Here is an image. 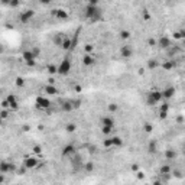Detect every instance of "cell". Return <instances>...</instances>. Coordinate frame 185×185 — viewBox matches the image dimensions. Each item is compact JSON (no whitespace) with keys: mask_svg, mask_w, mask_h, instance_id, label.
Masks as SVG:
<instances>
[{"mask_svg":"<svg viewBox=\"0 0 185 185\" xmlns=\"http://www.w3.org/2000/svg\"><path fill=\"white\" fill-rule=\"evenodd\" d=\"M22 59L25 61V64L28 67H35L36 65V58L33 57V54L30 49H26V51H23L22 52Z\"/></svg>","mask_w":185,"mask_h":185,"instance_id":"11","label":"cell"},{"mask_svg":"<svg viewBox=\"0 0 185 185\" xmlns=\"http://www.w3.org/2000/svg\"><path fill=\"white\" fill-rule=\"evenodd\" d=\"M54 18H57L58 20H65L68 19V12L65 10V9H55V10L52 12Z\"/></svg>","mask_w":185,"mask_h":185,"instance_id":"17","label":"cell"},{"mask_svg":"<svg viewBox=\"0 0 185 185\" xmlns=\"http://www.w3.org/2000/svg\"><path fill=\"white\" fill-rule=\"evenodd\" d=\"M4 100H6L9 104V110H13V111H15V110L19 109V101H18V97H16L15 94H9Z\"/></svg>","mask_w":185,"mask_h":185,"instance_id":"15","label":"cell"},{"mask_svg":"<svg viewBox=\"0 0 185 185\" xmlns=\"http://www.w3.org/2000/svg\"><path fill=\"white\" fill-rule=\"evenodd\" d=\"M110 142H111V147H121L123 146V139L120 136H111L110 137Z\"/></svg>","mask_w":185,"mask_h":185,"instance_id":"23","label":"cell"},{"mask_svg":"<svg viewBox=\"0 0 185 185\" xmlns=\"http://www.w3.org/2000/svg\"><path fill=\"white\" fill-rule=\"evenodd\" d=\"M168 113H169V104L168 103H162L161 107H159V119L165 120L166 117H168Z\"/></svg>","mask_w":185,"mask_h":185,"instance_id":"20","label":"cell"},{"mask_svg":"<svg viewBox=\"0 0 185 185\" xmlns=\"http://www.w3.org/2000/svg\"><path fill=\"white\" fill-rule=\"evenodd\" d=\"M78 106H80V100H64L61 103V109L65 113H71L72 110L77 109Z\"/></svg>","mask_w":185,"mask_h":185,"instance_id":"9","label":"cell"},{"mask_svg":"<svg viewBox=\"0 0 185 185\" xmlns=\"http://www.w3.org/2000/svg\"><path fill=\"white\" fill-rule=\"evenodd\" d=\"M30 51H32V54H33L35 58H38L39 55H41V49H39V48H32Z\"/></svg>","mask_w":185,"mask_h":185,"instance_id":"41","label":"cell"},{"mask_svg":"<svg viewBox=\"0 0 185 185\" xmlns=\"http://www.w3.org/2000/svg\"><path fill=\"white\" fill-rule=\"evenodd\" d=\"M2 123H3V120H2V119H0V125H2Z\"/></svg>","mask_w":185,"mask_h":185,"instance_id":"50","label":"cell"},{"mask_svg":"<svg viewBox=\"0 0 185 185\" xmlns=\"http://www.w3.org/2000/svg\"><path fill=\"white\" fill-rule=\"evenodd\" d=\"M116 127V120L111 116H103L101 117V132L104 135H110Z\"/></svg>","mask_w":185,"mask_h":185,"instance_id":"4","label":"cell"},{"mask_svg":"<svg viewBox=\"0 0 185 185\" xmlns=\"http://www.w3.org/2000/svg\"><path fill=\"white\" fill-rule=\"evenodd\" d=\"M84 49H85V54H93V52H94V45H91V44H85V45H84Z\"/></svg>","mask_w":185,"mask_h":185,"instance_id":"33","label":"cell"},{"mask_svg":"<svg viewBox=\"0 0 185 185\" xmlns=\"http://www.w3.org/2000/svg\"><path fill=\"white\" fill-rule=\"evenodd\" d=\"M46 71H48V74H51V75H55V74H57V65H48V67H46Z\"/></svg>","mask_w":185,"mask_h":185,"instance_id":"29","label":"cell"},{"mask_svg":"<svg viewBox=\"0 0 185 185\" xmlns=\"http://www.w3.org/2000/svg\"><path fill=\"white\" fill-rule=\"evenodd\" d=\"M147 152L152 153V155H155L156 152H158V145H156L155 140H151V142H149V145H147Z\"/></svg>","mask_w":185,"mask_h":185,"instance_id":"24","label":"cell"},{"mask_svg":"<svg viewBox=\"0 0 185 185\" xmlns=\"http://www.w3.org/2000/svg\"><path fill=\"white\" fill-rule=\"evenodd\" d=\"M3 185H4V184H3Z\"/></svg>","mask_w":185,"mask_h":185,"instance_id":"51","label":"cell"},{"mask_svg":"<svg viewBox=\"0 0 185 185\" xmlns=\"http://www.w3.org/2000/svg\"><path fill=\"white\" fill-rule=\"evenodd\" d=\"M119 54H120L121 58H125V59H129V58L133 57V48L129 44H126V45L120 46V51H119Z\"/></svg>","mask_w":185,"mask_h":185,"instance_id":"14","label":"cell"},{"mask_svg":"<svg viewBox=\"0 0 185 185\" xmlns=\"http://www.w3.org/2000/svg\"><path fill=\"white\" fill-rule=\"evenodd\" d=\"M156 46H158L159 49L168 51V49L172 46V39H171L169 36H166V35H162V36H159L158 41H156Z\"/></svg>","mask_w":185,"mask_h":185,"instance_id":"10","label":"cell"},{"mask_svg":"<svg viewBox=\"0 0 185 185\" xmlns=\"http://www.w3.org/2000/svg\"><path fill=\"white\" fill-rule=\"evenodd\" d=\"M64 38H65V35L64 33H57L55 36H54V44L55 45H58V46H61V44H62V41H64Z\"/></svg>","mask_w":185,"mask_h":185,"instance_id":"26","label":"cell"},{"mask_svg":"<svg viewBox=\"0 0 185 185\" xmlns=\"http://www.w3.org/2000/svg\"><path fill=\"white\" fill-rule=\"evenodd\" d=\"M137 178H140V179H143V178H145L143 172H140V171H137Z\"/></svg>","mask_w":185,"mask_h":185,"instance_id":"46","label":"cell"},{"mask_svg":"<svg viewBox=\"0 0 185 185\" xmlns=\"http://www.w3.org/2000/svg\"><path fill=\"white\" fill-rule=\"evenodd\" d=\"M32 151H33V155H39V153H42V147L36 145V146L32 147Z\"/></svg>","mask_w":185,"mask_h":185,"instance_id":"39","label":"cell"},{"mask_svg":"<svg viewBox=\"0 0 185 185\" xmlns=\"http://www.w3.org/2000/svg\"><path fill=\"white\" fill-rule=\"evenodd\" d=\"M39 163H41V161L36 155H29L23 158V168L25 169H35L39 166Z\"/></svg>","mask_w":185,"mask_h":185,"instance_id":"7","label":"cell"},{"mask_svg":"<svg viewBox=\"0 0 185 185\" xmlns=\"http://www.w3.org/2000/svg\"><path fill=\"white\" fill-rule=\"evenodd\" d=\"M81 61H83L84 67H93V65L95 64V58L93 54H84V57Z\"/></svg>","mask_w":185,"mask_h":185,"instance_id":"16","label":"cell"},{"mask_svg":"<svg viewBox=\"0 0 185 185\" xmlns=\"http://www.w3.org/2000/svg\"><path fill=\"white\" fill-rule=\"evenodd\" d=\"M71 68H72V62H71V58L69 55H65L61 62L57 65V74L61 77H67L71 72Z\"/></svg>","mask_w":185,"mask_h":185,"instance_id":"2","label":"cell"},{"mask_svg":"<svg viewBox=\"0 0 185 185\" xmlns=\"http://www.w3.org/2000/svg\"><path fill=\"white\" fill-rule=\"evenodd\" d=\"M174 95H175V87H174V85H168V87H165L162 90L163 100H169V98H172Z\"/></svg>","mask_w":185,"mask_h":185,"instance_id":"18","label":"cell"},{"mask_svg":"<svg viewBox=\"0 0 185 185\" xmlns=\"http://www.w3.org/2000/svg\"><path fill=\"white\" fill-rule=\"evenodd\" d=\"M44 93L46 95H57L59 93V88L57 85H54V84H46L45 87H44Z\"/></svg>","mask_w":185,"mask_h":185,"instance_id":"19","label":"cell"},{"mask_svg":"<svg viewBox=\"0 0 185 185\" xmlns=\"http://www.w3.org/2000/svg\"><path fill=\"white\" fill-rule=\"evenodd\" d=\"M152 130H153V127H152V125H149V123H146V125H145V132L151 133Z\"/></svg>","mask_w":185,"mask_h":185,"instance_id":"44","label":"cell"},{"mask_svg":"<svg viewBox=\"0 0 185 185\" xmlns=\"http://www.w3.org/2000/svg\"><path fill=\"white\" fill-rule=\"evenodd\" d=\"M84 16H85V19H88L93 23L101 22L104 19V13H103L101 8L98 6L97 2H93V0L84 6Z\"/></svg>","mask_w":185,"mask_h":185,"instance_id":"1","label":"cell"},{"mask_svg":"<svg viewBox=\"0 0 185 185\" xmlns=\"http://www.w3.org/2000/svg\"><path fill=\"white\" fill-rule=\"evenodd\" d=\"M15 84H16V87H23V85H25V80H23L22 77H16Z\"/></svg>","mask_w":185,"mask_h":185,"instance_id":"35","label":"cell"},{"mask_svg":"<svg viewBox=\"0 0 185 185\" xmlns=\"http://www.w3.org/2000/svg\"><path fill=\"white\" fill-rule=\"evenodd\" d=\"M18 172V166L12 161H0V174L8 175V174H16Z\"/></svg>","mask_w":185,"mask_h":185,"instance_id":"6","label":"cell"},{"mask_svg":"<svg viewBox=\"0 0 185 185\" xmlns=\"http://www.w3.org/2000/svg\"><path fill=\"white\" fill-rule=\"evenodd\" d=\"M162 100H163L162 90H159V88H152L146 95V104L147 106H156V104H159Z\"/></svg>","mask_w":185,"mask_h":185,"instance_id":"3","label":"cell"},{"mask_svg":"<svg viewBox=\"0 0 185 185\" xmlns=\"http://www.w3.org/2000/svg\"><path fill=\"white\" fill-rule=\"evenodd\" d=\"M35 106L39 110H46L51 107V100L46 95H38V97L35 98Z\"/></svg>","mask_w":185,"mask_h":185,"instance_id":"8","label":"cell"},{"mask_svg":"<svg viewBox=\"0 0 185 185\" xmlns=\"http://www.w3.org/2000/svg\"><path fill=\"white\" fill-rule=\"evenodd\" d=\"M171 174L174 175L175 178H178V179H181V178H182V171H181V169H174V171H171Z\"/></svg>","mask_w":185,"mask_h":185,"instance_id":"36","label":"cell"},{"mask_svg":"<svg viewBox=\"0 0 185 185\" xmlns=\"http://www.w3.org/2000/svg\"><path fill=\"white\" fill-rule=\"evenodd\" d=\"M83 169L85 171L87 174H91V172L95 169V165L93 162H84V168H83Z\"/></svg>","mask_w":185,"mask_h":185,"instance_id":"27","label":"cell"},{"mask_svg":"<svg viewBox=\"0 0 185 185\" xmlns=\"http://www.w3.org/2000/svg\"><path fill=\"white\" fill-rule=\"evenodd\" d=\"M161 174H163V175H168V174H171V166L169 165H163V166H161Z\"/></svg>","mask_w":185,"mask_h":185,"instance_id":"28","label":"cell"},{"mask_svg":"<svg viewBox=\"0 0 185 185\" xmlns=\"http://www.w3.org/2000/svg\"><path fill=\"white\" fill-rule=\"evenodd\" d=\"M3 184H4V175L0 174V185H3Z\"/></svg>","mask_w":185,"mask_h":185,"instance_id":"47","label":"cell"},{"mask_svg":"<svg viewBox=\"0 0 185 185\" xmlns=\"http://www.w3.org/2000/svg\"><path fill=\"white\" fill-rule=\"evenodd\" d=\"M147 42H149V45H156V42L153 41V39H149V41H147Z\"/></svg>","mask_w":185,"mask_h":185,"instance_id":"49","label":"cell"},{"mask_svg":"<svg viewBox=\"0 0 185 185\" xmlns=\"http://www.w3.org/2000/svg\"><path fill=\"white\" fill-rule=\"evenodd\" d=\"M161 65H162V69H165V71H171V69H174L175 67H177V62H175L172 58H168V59H165Z\"/></svg>","mask_w":185,"mask_h":185,"instance_id":"21","label":"cell"},{"mask_svg":"<svg viewBox=\"0 0 185 185\" xmlns=\"http://www.w3.org/2000/svg\"><path fill=\"white\" fill-rule=\"evenodd\" d=\"M177 158V152L174 149H166L165 151V159L166 161H174Z\"/></svg>","mask_w":185,"mask_h":185,"instance_id":"25","label":"cell"},{"mask_svg":"<svg viewBox=\"0 0 185 185\" xmlns=\"http://www.w3.org/2000/svg\"><path fill=\"white\" fill-rule=\"evenodd\" d=\"M9 6H10V8H18V6H19V2H10V3H8Z\"/></svg>","mask_w":185,"mask_h":185,"instance_id":"45","label":"cell"},{"mask_svg":"<svg viewBox=\"0 0 185 185\" xmlns=\"http://www.w3.org/2000/svg\"><path fill=\"white\" fill-rule=\"evenodd\" d=\"M147 67H149V68L151 69H153V68H156V67H158V62H156V61H147Z\"/></svg>","mask_w":185,"mask_h":185,"instance_id":"38","label":"cell"},{"mask_svg":"<svg viewBox=\"0 0 185 185\" xmlns=\"http://www.w3.org/2000/svg\"><path fill=\"white\" fill-rule=\"evenodd\" d=\"M152 185H163V182L159 181V179H156V181H153V184H152Z\"/></svg>","mask_w":185,"mask_h":185,"instance_id":"48","label":"cell"},{"mask_svg":"<svg viewBox=\"0 0 185 185\" xmlns=\"http://www.w3.org/2000/svg\"><path fill=\"white\" fill-rule=\"evenodd\" d=\"M8 114H9V111L8 110H2V111H0V119H2V120H4V119H8Z\"/></svg>","mask_w":185,"mask_h":185,"instance_id":"42","label":"cell"},{"mask_svg":"<svg viewBox=\"0 0 185 185\" xmlns=\"http://www.w3.org/2000/svg\"><path fill=\"white\" fill-rule=\"evenodd\" d=\"M75 129H77V126L74 125V123H68V125L65 126V130L68 133H72V132H75Z\"/></svg>","mask_w":185,"mask_h":185,"instance_id":"32","label":"cell"},{"mask_svg":"<svg viewBox=\"0 0 185 185\" xmlns=\"http://www.w3.org/2000/svg\"><path fill=\"white\" fill-rule=\"evenodd\" d=\"M120 38L123 39V41H127L129 38H130V32L129 30H120Z\"/></svg>","mask_w":185,"mask_h":185,"instance_id":"30","label":"cell"},{"mask_svg":"<svg viewBox=\"0 0 185 185\" xmlns=\"http://www.w3.org/2000/svg\"><path fill=\"white\" fill-rule=\"evenodd\" d=\"M61 48L64 51H72V41H71V36H65L62 44H61Z\"/></svg>","mask_w":185,"mask_h":185,"instance_id":"22","label":"cell"},{"mask_svg":"<svg viewBox=\"0 0 185 185\" xmlns=\"http://www.w3.org/2000/svg\"><path fill=\"white\" fill-rule=\"evenodd\" d=\"M185 38V32L184 30H178L174 33V39H184Z\"/></svg>","mask_w":185,"mask_h":185,"instance_id":"34","label":"cell"},{"mask_svg":"<svg viewBox=\"0 0 185 185\" xmlns=\"http://www.w3.org/2000/svg\"><path fill=\"white\" fill-rule=\"evenodd\" d=\"M179 51H181L179 48H174V46H171V48L168 49V55H169V57H174V55H177Z\"/></svg>","mask_w":185,"mask_h":185,"instance_id":"31","label":"cell"},{"mask_svg":"<svg viewBox=\"0 0 185 185\" xmlns=\"http://www.w3.org/2000/svg\"><path fill=\"white\" fill-rule=\"evenodd\" d=\"M109 110L111 111V113H114V111L119 110V107H117V104H114V103H110V104H109Z\"/></svg>","mask_w":185,"mask_h":185,"instance_id":"40","label":"cell"},{"mask_svg":"<svg viewBox=\"0 0 185 185\" xmlns=\"http://www.w3.org/2000/svg\"><path fill=\"white\" fill-rule=\"evenodd\" d=\"M33 18H35V10H32V9H26V10L20 12V15H19V20L22 23L30 22Z\"/></svg>","mask_w":185,"mask_h":185,"instance_id":"13","label":"cell"},{"mask_svg":"<svg viewBox=\"0 0 185 185\" xmlns=\"http://www.w3.org/2000/svg\"><path fill=\"white\" fill-rule=\"evenodd\" d=\"M103 146L106 147V149H110V147H111V142H110V137H107V139L103 140Z\"/></svg>","mask_w":185,"mask_h":185,"instance_id":"37","label":"cell"},{"mask_svg":"<svg viewBox=\"0 0 185 185\" xmlns=\"http://www.w3.org/2000/svg\"><path fill=\"white\" fill-rule=\"evenodd\" d=\"M69 165H71L72 171L74 172H80V171L84 168V159L83 156H81V153H74V155L69 158Z\"/></svg>","mask_w":185,"mask_h":185,"instance_id":"5","label":"cell"},{"mask_svg":"<svg viewBox=\"0 0 185 185\" xmlns=\"http://www.w3.org/2000/svg\"><path fill=\"white\" fill-rule=\"evenodd\" d=\"M74 153H77V147L74 143H67L64 147H62V151H61V156L62 158H71Z\"/></svg>","mask_w":185,"mask_h":185,"instance_id":"12","label":"cell"},{"mask_svg":"<svg viewBox=\"0 0 185 185\" xmlns=\"http://www.w3.org/2000/svg\"><path fill=\"white\" fill-rule=\"evenodd\" d=\"M0 107L3 110H9V104H8V101L6 100H2V103H0Z\"/></svg>","mask_w":185,"mask_h":185,"instance_id":"43","label":"cell"}]
</instances>
